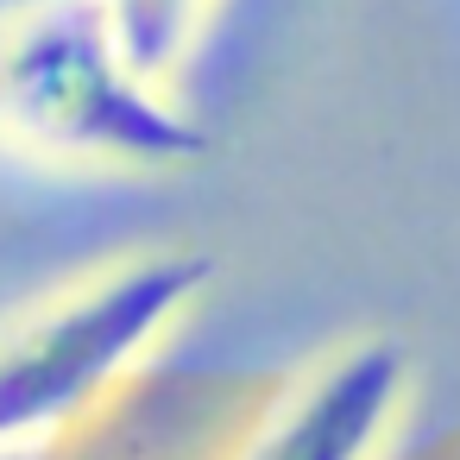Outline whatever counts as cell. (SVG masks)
I'll return each instance as SVG.
<instances>
[{"mask_svg":"<svg viewBox=\"0 0 460 460\" xmlns=\"http://www.w3.org/2000/svg\"><path fill=\"white\" fill-rule=\"evenodd\" d=\"M0 152L102 177H177L208 164L215 139L120 58L102 0H0Z\"/></svg>","mask_w":460,"mask_h":460,"instance_id":"cell-1","label":"cell"},{"mask_svg":"<svg viewBox=\"0 0 460 460\" xmlns=\"http://www.w3.org/2000/svg\"><path fill=\"white\" fill-rule=\"evenodd\" d=\"M0 460H45V447H0Z\"/></svg>","mask_w":460,"mask_h":460,"instance_id":"cell-5","label":"cell"},{"mask_svg":"<svg viewBox=\"0 0 460 460\" xmlns=\"http://www.w3.org/2000/svg\"><path fill=\"white\" fill-rule=\"evenodd\" d=\"M215 284V252L146 246L0 322V447H45L139 378Z\"/></svg>","mask_w":460,"mask_h":460,"instance_id":"cell-2","label":"cell"},{"mask_svg":"<svg viewBox=\"0 0 460 460\" xmlns=\"http://www.w3.org/2000/svg\"><path fill=\"white\" fill-rule=\"evenodd\" d=\"M416 366L397 334H353L309 372H296L227 460H378L403 422Z\"/></svg>","mask_w":460,"mask_h":460,"instance_id":"cell-3","label":"cell"},{"mask_svg":"<svg viewBox=\"0 0 460 460\" xmlns=\"http://www.w3.org/2000/svg\"><path fill=\"white\" fill-rule=\"evenodd\" d=\"M221 0H102V20L120 45V58L152 83V89H177L190 58L208 39Z\"/></svg>","mask_w":460,"mask_h":460,"instance_id":"cell-4","label":"cell"}]
</instances>
